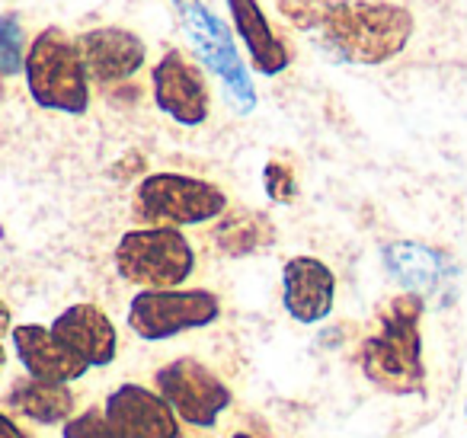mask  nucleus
<instances>
[{"label": "nucleus", "mask_w": 467, "mask_h": 438, "mask_svg": "<svg viewBox=\"0 0 467 438\" xmlns=\"http://www.w3.org/2000/svg\"><path fill=\"white\" fill-rule=\"evenodd\" d=\"M413 14L388 0H337L327 10L324 42L352 65H384L413 39Z\"/></svg>", "instance_id": "obj_1"}, {"label": "nucleus", "mask_w": 467, "mask_h": 438, "mask_svg": "<svg viewBox=\"0 0 467 438\" xmlns=\"http://www.w3.org/2000/svg\"><path fill=\"white\" fill-rule=\"evenodd\" d=\"M422 297L397 295L378 314V329L362 342V371L388 393H420L426 387L420 336Z\"/></svg>", "instance_id": "obj_2"}, {"label": "nucleus", "mask_w": 467, "mask_h": 438, "mask_svg": "<svg viewBox=\"0 0 467 438\" xmlns=\"http://www.w3.org/2000/svg\"><path fill=\"white\" fill-rule=\"evenodd\" d=\"M26 90L36 106L65 116H84L90 110V74L74 39L61 29H42L26 52Z\"/></svg>", "instance_id": "obj_3"}, {"label": "nucleus", "mask_w": 467, "mask_h": 438, "mask_svg": "<svg viewBox=\"0 0 467 438\" xmlns=\"http://www.w3.org/2000/svg\"><path fill=\"white\" fill-rule=\"evenodd\" d=\"M227 212V195L214 182L186 173H150L135 189V214L148 227L205 224Z\"/></svg>", "instance_id": "obj_4"}, {"label": "nucleus", "mask_w": 467, "mask_h": 438, "mask_svg": "<svg viewBox=\"0 0 467 438\" xmlns=\"http://www.w3.org/2000/svg\"><path fill=\"white\" fill-rule=\"evenodd\" d=\"M116 269L141 288H180L195 269V253L180 227H135L116 246Z\"/></svg>", "instance_id": "obj_5"}, {"label": "nucleus", "mask_w": 467, "mask_h": 438, "mask_svg": "<svg viewBox=\"0 0 467 438\" xmlns=\"http://www.w3.org/2000/svg\"><path fill=\"white\" fill-rule=\"evenodd\" d=\"M218 295L205 288H144L129 301V327L144 342H163L202 329L218 320Z\"/></svg>", "instance_id": "obj_6"}, {"label": "nucleus", "mask_w": 467, "mask_h": 438, "mask_svg": "<svg viewBox=\"0 0 467 438\" xmlns=\"http://www.w3.org/2000/svg\"><path fill=\"white\" fill-rule=\"evenodd\" d=\"M182 26H186L202 65L212 68L224 80L234 103L241 106L244 112L254 110L256 106L254 80H250L247 65H244L241 52H237V46L231 39V29L221 23V16H214L208 7H202L199 0H186L182 4Z\"/></svg>", "instance_id": "obj_7"}, {"label": "nucleus", "mask_w": 467, "mask_h": 438, "mask_svg": "<svg viewBox=\"0 0 467 438\" xmlns=\"http://www.w3.org/2000/svg\"><path fill=\"white\" fill-rule=\"evenodd\" d=\"M157 393L189 425H214L231 406L227 384L195 359H176L157 371Z\"/></svg>", "instance_id": "obj_8"}, {"label": "nucleus", "mask_w": 467, "mask_h": 438, "mask_svg": "<svg viewBox=\"0 0 467 438\" xmlns=\"http://www.w3.org/2000/svg\"><path fill=\"white\" fill-rule=\"evenodd\" d=\"M150 90L154 103L163 116H170L176 125L195 129L208 119V84L202 71L182 52H167L150 71Z\"/></svg>", "instance_id": "obj_9"}, {"label": "nucleus", "mask_w": 467, "mask_h": 438, "mask_svg": "<svg viewBox=\"0 0 467 438\" xmlns=\"http://www.w3.org/2000/svg\"><path fill=\"white\" fill-rule=\"evenodd\" d=\"M106 416L122 438H180V416L157 391L122 384L106 400Z\"/></svg>", "instance_id": "obj_10"}, {"label": "nucleus", "mask_w": 467, "mask_h": 438, "mask_svg": "<svg viewBox=\"0 0 467 438\" xmlns=\"http://www.w3.org/2000/svg\"><path fill=\"white\" fill-rule=\"evenodd\" d=\"M337 301V276L317 256H295L282 269V304L298 323H320Z\"/></svg>", "instance_id": "obj_11"}, {"label": "nucleus", "mask_w": 467, "mask_h": 438, "mask_svg": "<svg viewBox=\"0 0 467 438\" xmlns=\"http://www.w3.org/2000/svg\"><path fill=\"white\" fill-rule=\"evenodd\" d=\"M80 55H84L87 74L97 84H119V80L135 78L144 68L148 48L131 29L122 26H103L90 29L78 39Z\"/></svg>", "instance_id": "obj_12"}, {"label": "nucleus", "mask_w": 467, "mask_h": 438, "mask_svg": "<svg viewBox=\"0 0 467 438\" xmlns=\"http://www.w3.org/2000/svg\"><path fill=\"white\" fill-rule=\"evenodd\" d=\"M52 333L84 361L87 368H106L112 365L119 352L116 327L97 304H74L61 310L52 323Z\"/></svg>", "instance_id": "obj_13"}, {"label": "nucleus", "mask_w": 467, "mask_h": 438, "mask_svg": "<svg viewBox=\"0 0 467 438\" xmlns=\"http://www.w3.org/2000/svg\"><path fill=\"white\" fill-rule=\"evenodd\" d=\"M14 346L20 355L23 368L29 371L33 381H46V384H71V381L84 378L87 365L52 333V327H39V323H23L14 329Z\"/></svg>", "instance_id": "obj_14"}, {"label": "nucleus", "mask_w": 467, "mask_h": 438, "mask_svg": "<svg viewBox=\"0 0 467 438\" xmlns=\"http://www.w3.org/2000/svg\"><path fill=\"white\" fill-rule=\"evenodd\" d=\"M227 14H231L234 33L241 36V42L247 46L254 71L266 74V78H275V74L285 71L292 55H288L285 42L273 33L260 0H227Z\"/></svg>", "instance_id": "obj_15"}, {"label": "nucleus", "mask_w": 467, "mask_h": 438, "mask_svg": "<svg viewBox=\"0 0 467 438\" xmlns=\"http://www.w3.org/2000/svg\"><path fill=\"white\" fill-rule=\"evenodd\" d=\"M384 266L403 288H410V295L435 288L441 272H445V263H441L439 253L422 244H410V240L384 246Z\"/></svg>", "instance_id": "obj_16"}, {"label": "nucleus", "mask_w": 467, "mask_h": 438, "mask_svg": "<svg viewBox=\"0 0 467 438\" xmlns=\"http://www.w3.org/2000/svg\"><path fill=\"white\" fill-rule=\"evenodd\" d=\"M7 403L16 412L36 419V422H67L74 412V393L67 391V384H46V381H16L7 393Z\"/></svg>", "instance_id": "obj_17"}, {"label": "nucleus", "mask_w": 467, "mask_h": 438, "mask_svg": "<svg viewBox=\"0 0 467 438\" xmlns=\"http://www.w3.org/2000/svg\"><path fill=\"white\" fill-rule=\"evenodd\" d=\"M273 240V224L266 214L256 212H231L214 227V244L227 256H250Z\"/></svg>", "instance_id": "obj_18"}, {"label": "nucleus", "mask_w": 467, "mask_h": 438, "mask_svg": "<svg viewBox=\"0 0 467 438\" xmlns=\"http://www.w3.org/2000/svg\"><path fill=\"white\" fill-rule=\"evenodd\" d=\"M26 33L16 14H0V78H14L26 65Z\"/></svg>", "instance_id": "obj_19"}, {"label": "nucleus", "mask_w": 467, "mask_h": 438, "mask_svg": "<svg viewBox=\"0 0 467 438\" xmlns=\"http://www.w3.org/2000/svg\"><path fill=\"white\" fill-rule=\"evenodd\" d=\"M65 438H122L116 425L109 422L106 410H84L80 416H71L65 422Z\"/></svg>", "instance_id": "obj_20"}, {"label": "nucleus", "mask_w": 467, "mask_h": 438, "mask_svg": "<svg viewBox=\"0 0 467 438\" xmlns=\"http://www.w3.org/2000/svg\"><path fill=\"white\" fill-rule=\"evenodd\" d=\"M263 186H266V195L273 202H282V205H288V202H295V195H298V182H295V173L288 163H266V173H263Z\"/></svg>", "instance_id": "obj_21"}, {"label": "nucleus", "mask_w": 467, "mask_h": 438, "mask_svg": "<svg viewBox=\"0 0 467 438\" xmlns=\"http://www.w3.org/2000/svg\"><path fill=\"white\" fill-rule=\"evenodd\" d=\"M279 10L298 29H320L330 4H327V0H279Z\"/></svg>", "instance_id": "obj_22"}, {"label": "nucleus", "mask_w": 467, "mask_h": 438, "mask_svg": "<svg viewBox=\"0 0 467 438\" xmlns=\"http://www.w3.org/2000/svg\"><path fill=\"white\" fill-rule=\"evenodd\" d=\"M0 438H29V435L20 429V425L14 422V416H7V412H0Z\"/></svg>", "instance_id": "obj_23"}, {"label": "nucleus", "mask_w": 467, "mask_h": 438, "mask_svg": "<svg viewBox=\"0 0 467 438\" xmlns=\"http://www.w3.org/2000/svg\"><path fill=\"white\" fill-rule=\"evenodd\" d=\"M10 329V308L4 304V297H0V336Z\"/></svg>", "instance_id": "obj_24"}, {"label": "nucleus", "mask_w": 467, "mask_h": 438, "mask_svg": "<svg viewBox=\"0 0 467 438\" xmlns=\"http://www.w3.org/2000/svg\"><path fill=\"white\" fill-rule=\"evenodd\" d=\"M4 365H7V352H4V346H0V371H4Z\"/></svg>", "instance_id": "obj_25"}, {"label": "nucleus", "mask_w": 467, "mask_h": 438, "mask_svg": "<svg viewBox=\"0 0 467 438\" xmlns=\"http://www.w3.org/2000/svg\"><path fill=\"white\" fill-rule=\"evenodd\" d=\"M231 438H254V435H244V432H241V435H231Z\"/></svg>", "instance_id": "obj_26"}, {"label": "nucleus", "mask_w": 467, "mask_h": 438, "mask_svg": "<svg viewBox=\"0 0 467 438\" xmlns=\"http://www.w3.org/2000/svg\"><path fill=\"white\" fill-rule=\"evenodd\" d=\"M176 4H180V7H182V4H186V0H176Z\"/></svg>", "instance_id": "obj_27"}, {"label": "nucleus", "mask_w": 467, "mask_h": 438, "mask_svg": "<svg viewBox=\"0 0 467 438\" xmlns=\"http://www.w3.org/2000/svg\"><path fill=\"white\" fill-rule=\"evenodd\" d=\"M464 412H467V406H464Z\"/></svg>", "instance_id": "obj_28"}]
</instances>
